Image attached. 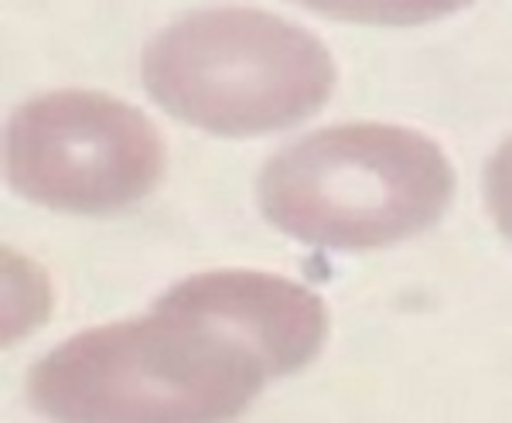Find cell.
Returning a JSON list of instances; mask_svg holds the SVG:
<instances>
[{"label": "cell", "mask_w": 512, "mask_h": 423, "mask_svg": "<svg viewBox=\"0 0 512 423\" xmlns=\"http://www.w3.org/2000/svg\"><path fill=\"white\" fill-rule=\"evenodd\" d=\"M335 21L355 24H420L465 7L468 0H294Z\"/></svg>", "instance_id": "cell-5"}, {"label": "cell", "mask_w": 512, "mask_h": 423, "mask_svg": "<svg viewBox=\"0 0 512 423\" xmlns=\"http://www.w3.org/2000/svg\"><path fill=\"white\" fill-rule=\"evenodd\" d=\"M485 198H489V212L506 236L512 239V140L499 147V154L489 161L485 171Z\"/></svg>", "instance_id": "cell-6"}, {"label": "cell", "mask_w": 512, "mask_h": 423, "mask_svg": "<svg viewBox=\"0 0 512 423\" xmlns=\"http://www.w3.org/2000/svg\"><path fill=\"white\" fill-rule=\"evenodd\" d=\"M451 192V164L434 140L379 123L318 130L270 157L260 178L263 215L325 250L400 243L431 226Z\"/></svg>", "instance_id": "cell-2"}, {"label": "cell", "mask_w": 512, "mask_h": 423, "mask_svg": "<svg viewBox=\"0 0 512 423\" xmlns=\"http://www.w3.org/2000/svg\"><path fill=\"white\" fill-rule=\"evenodd\" d=\"M164 171L161 137L144 113L99 93H52L21 106L7 130V181L62 212H113Z\"/></svg>", "instance_id": "cell-4"}, {"label": "cell", "mask_w": 512, "mask_h": 423, "mask_svg": "<svg viewBox=\"0 0 512 423\" xmlns=\"http://www.w3.org/2000/svg\"><path fill=\"white\" fill-rule=\"evenodd\" d=\"M144 82L178 120L250 137L315 113L335 86V65L304 28L250 7H219L161 31L147 45Z\"/></svg>", "instance_id": "cell-3"}, {"label": "cell", "mask_w": 512, "mask_h": 423, "mask_svg": "<svg viewBox=\"0 0 512 423\" xmlns=\"http://www.w3.org/2000/svg\"><path fill=\"white\" fill-rule=\"evenodd\" d=\"M321 338L315 294L267 273H209L168 290L151 318L55 348L31 372V400L62 420H222Z\"/></svg>", "instance_id": "cell-1"}]
</instances>
